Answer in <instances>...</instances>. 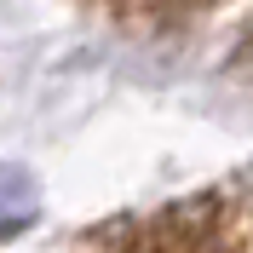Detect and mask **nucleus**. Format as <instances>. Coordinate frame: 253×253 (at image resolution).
<instances>
[{
    "instance_id": "obj_1",
    "label": "nucleus",
    "mask_w": 253,
    "mask_h": 253,
    "mask_svg": "<svg viewBox=\"0 0 253 253\" xmlns=\"http://www.w3.org/2000/svg\"><path fill=\"white\" fill-rule=\"evenodd\" d=\"M35 207H41V190L23 167H0V236H17L23 224L35 219Z\"/></svg>"
}]
</instances>
